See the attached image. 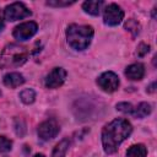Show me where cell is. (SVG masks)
I'll return each instance as SVG.
<instances>
[{
    "instance_id": "ffe728a7",
    "label": "cell",
    "mask_w": 157,
    "mask_h": 157,
    "mask_svg": "<svg viewBox=\"0 0 157 157\" xmlns=\"http://www.w3.org/2000/svg\"><path fill=\"white\" fill-rule=\"evenodd\" d=\"M75 1H58V0H53V1H47V5L49 6H55V7H60V6H70L72 5Z\"/></svg>"
},
{
    "instance_id": "6da1fadb",
    "label": "cell",
    "mask_w": 157,
    "mask_h": 157,
    "mask_svg": "<svg viewBox=\"0 0 157 157\" xmlns=\"http://www.w3.org/2000/svg\"><path fill=\"white\" fill-rule=\"evenodd\" d=\"M132 126L126 119H114L102 130V144L105 153L112 155L118 146L131 134Z\"/></svg>"
},
{
    "instance_id": "ba28073f",
    "label": "cell",
    "mask_w": 157,
    "mask_h": 157,
    "mask_svg": "<svg viewBox=\"0 0 157 157\" xmlns=\"http://www.w3.org/2000/svg\"><path fill=\"white\" fill-rule=\"evenodd\" d=\"M59 130H60V128L55 120H45L38 126L37 132H38V136L40 140L48 141V140H52L53 137H55L58 135Z\"/></svg>"
},
{
    "instance_id": "44dd1931",
    "label": "cell",
    "mask_w": 157,
    "mask_h": 157,
    "mask_svg": "<svg viewBox=\"0 0 157 157\" xmlns=\"http://www.w3.org/2000/svg\"><path fill=\"white\" fill-rule=\"evenodd\" d=\"M148 52H150V45H148V44L141 43V44L139 45V48H137V55H139V56H144V55H146Z\"/></svg>"
},
{
    "instance_id": "30bf717a",
    "label": "cell",
    "mask_w": 157,
    "mask_h": 157,
    "mask_svg": "<svg viewBox=\"0 0 157 157\" xmlns=\"http://www.w3.org/2000/svg\"><path fill=\"white\" fill-rule=\"evenodd\" d=\"M125 75L129 80H132V81H139L144 77L145 75V67L142 64L140 63H135V64H131L129 65L126 69H125Z\"/></svg>"
},
{
    "instance_id": "8fae6325",
    "label": "cell",
    "mask_w": 157,
    "mask_h": 157,
    "mask_svg": "<svg viewBox=\"0 0 157 157\" xmlns=\"http://www.w3.org/2000/svg\"><path fill=\"white\" fill-rule=\"evenodd\" d=\"M25 82L23 76L20 72H9L4 76V85L10 88H16Z\"/></svg>"
},
{
    "instance_id": "5bb4252c",
    "label": "cell",
    "mask_w": 157,
    "mask_h": 157,
    "mask_svg": "<svg viewBox=\"0 0 157 157\" xmlns=\"http://www.w3.org/2000/svg\"><path fill=\"white\" fill-rule=\"evenodd\" d=\"M150 113H151V105H150L148 103H146V102H142V103H140L137 107L134 108L132 115L141 119V118L147 117Z\"/></svg>"
},
{
    "instance_id": "7402d4cb",
    "label": "cell",
    "mask_w": 157,
    "mask_h": 157,
    "mask_svg": "<svg viewBox=\"0 0 157 157\" xmlns=\"http://www.w3.org/2000/svg\"><path fill=\"white\" fill-rule=\"evenodd\" d=\"M4 28V17H2V13L0 11V31Z\"/></svg>"
},
{
    "instance_id": "9c48e42d",
    "label": "cell",
    "mask_w": 157,
    "mask_h": 157,
    "mask_svg": "<svg viewBox=\"0 0 157 157\" xmlns=\"http://www.w3.org/2000/svg\"><path fill=\"white\" fill-rule=\"evenodd\" d=\"M66 78V71L63 67H54L45 77V86L48 88H58L60 87Z\"/></svg>"
},
{
    "instance_id": "603a6c76",
    "label": "cell",
    "mask_w": 157,
    "mask_h": 157,
    "mask_svg": "<svg viewBox=\"0 0 157 157\" xmlns=\"http://www.w3.org/2000/svg\"><path fill=\"white\" fill-rule=\"evenodd\" d=\"M155 86H156V82H153V83L147 88V92H150V93H151V92H153V91H155Z\"/></svg>"
},
{
    "instance_id": "cb8c5ba5",
    "label": "cell",
    "mask_w": 157,
    "mask_h": 157,
    "mask_svg": "<svg viewBox=\"0 0 157 157\" xmlns=\"http://www.w3.org/2000/svg\"><path fill=\"white\" fill-rule=\"evenodd\" d=\"M33 157H45V156H44L43 153H37V155H34Z\"/></svg>"
},
{
    "instance_id": "ac0fdd59",
    "label": "cell",
    "mask_w": 157,
    "mask_h": 157,
    "mask_svg": "<svg viewBox=\"0 0 157 157\" xmlns=\"http://www.w3.org/2000/svg\"><path fill=\"white\" fill-rule=\"evenodd\" d=\"M12 148V141L5 136H0V152H9Z\"/></svg>"
},
{
    "instance_id": "277c9868",
    "label": "cell",
    "mask_w": 157,
    "mask_h": 157,
    "mask_svg": "<svg viewBox=\"0 0 157 157\" xmlns=\"http://www.w3.org/2000/svg\"><path fill=\"white\" fill-rule=\"evenodd\" d=\"M31 15H32V12L27 9V6L23 2H12V4L7 5L4 10V17L7 21L22 20Z\"/></svg>"
},
{
    "instance_id": "2e32d148",
    "label": "cell",
    "mask_w": 157,
    "mask_h": 157,
    "mask_svg": "<svg viewBox=\"0 0 157 157\" xmlns=\"http://www.w3.org/2000/svg\"><path fill=\"white\" fill-rule=\"evenodd\" d=\"M20 99L25 103V104H31L34 102L36 99V92L32 88H26L23 91H21L20 93Z\"/></svg>"
},
{
    "instance_id": "d6986e66",
    "label": "cell",
    "mask_w": 157,
    "mask_h": 157,
    "mask_svg": "<svg viewBox=\"0 0 157 157\" xmlns=\"http://www.w3.org/2000/svg\"><path fill=\"white\" fill-rule=\"evenodd\" d=\"M117 109L121 113H128V114H132L134 112V107L131 103H128V102H121V103H118L117 104Z\"/></svg>"
},
{
    "instance_id": "e0dca14e",
    "label": "cell",
    "mask_w": 157,
    "mask_h": 157,
    "mask_svg": "<svg viewBox=\"0 0 157 157\" xmlns=\"http://www.w3.org/2000/svg\"><path fill=\"white\" fill-rule=\"evenodd\" d=\"M124 27H125V29H126V31H129V32H130V33H131L134 37H136V36L140 33V29H141L140 23H139L137 21H135L134 18L128 20V21L125 22Z\"/></svg>"
},
{
    "instance_id": "4fadbf2b",
    "label": "cell",
    "mask_w": 157,
    "mask_h": 157,
    "mask_svg": "<svg viewBox=\"0 0 157 157\" xmlns=\"http://www.w3.org/2000/svg\"><path fill=\"white\" fill-rule=\"evenodd\" d=\"M146 155H147V150L142 144L132 145L126 151V157H146Z\"/></svg>"
},
{
    "instance_id": "9a60e30c",
    "label": "cell",
    "mask_w": 157,
    "mask_h": 157,
    "mask_svg": "<svg viewBox=\"0 0 157 157\" xmlns=\"http://www.w3.org/2000/svg\"><path fill=\"white\" fill-rule=\"evenodd\" d=\"M67 147H69V140L67 139L60 141L54 147V151L52 153V157H65V152H66Z\"/></svg>"
},
{
    "instance_id": "7c38bea8",
    "label": "cell",
    "mask_w": 157,
    "mask_h": 157,
    "mask_svg": "<svg viewBox=\"0 0 157 157\" xmlns=\"http://www.w3.org/2000/svg\"><path fill=\"white\" fill-rule=\"evenodd\" d=\"M103 5H104V2L101 0H90V1H85L82 4V9L85 10V12H87L92 16H97V15H99Z\"/></svg>"
},
{
    "instance_id": "8992f818",
    "label": "cell",
    "mask_w": 157,
    "mask_h": 157,
    "mask_svg": "<svg viewBox=\"0 0 157 157\" xmlns=\"http://www.w3.org/2000/svg\"><path fill=\"white\" fill-rule=\"evenodd\" d=\"M97 85L99 86V88L102 91L112 93V92L117 91L119 87V77L114 72L107 71V72H103L97 78Z\"/></svg>"
},
{
    "instance_id": "d4e9b609",
    "label": "cell",
    "mask_w": 157,
    "mask_h": 157,
    "mask_svg": "<svg viewBox=\"0 0 157 157\" xmlns=\"http://www.w3.org/2000/svg\"><path fill=\"white\" fill-rule=\"evenodd\" d=\"M0 94H1V92H0Z\"/></svg>"
},
{
    "instance_id": "3957f363",
    "label": "cell",
    "mask_w": 157,
    "mask_h": 157,
    "mask_svg": "<svg viewBox=\"0 0 157 157\" xmlns=\"http://www.w3.org/2000/svg\"><path fill=\"white\" fill-rule=\"evenodd\" d=\"M28 58L27 48L20 44H9L4 48L0 54V67L12 69L18 67L26 63Z\"/></svg>"
},
{
    "instance_id": "7a4b0ae2",
    "label": "cell",
    "mask_w": 157,
    "mask_h": 157,
    "mask_svg": "<svg viewBox=\"0 0 157 157\" xmlns=\"http://www.w3.org/2000/svg\"><path fill=\"white\" fill-rule=\"evenodd\" d=\"M93 28L87 25H70L66 29V39L71 48L76 50L86 49L93 38Z\"/></svg>"
},
{
    "instance_id": "5b68a950",
    "label": "cell",
    "mask_w": 157,
    "mask_h": 157,
    "mask_svg": "<svg viewBox=\"0 0 157 157\" xmlns=\"http://www.w3.org/2000/svg\"><path fill=\"white\" fill-rule=\"evenodd\" d=\"M124 18V11L117 4H109L104 9L103 21L108 26H117Z\"/></svg>"
},
{
    "instance_id": "52a82bcc",
    "label": "cell",
    "mask_w": 157,
    "mask_h": 157,
    "mask_svg": "<svg viewBox=\"0 0 157 157\" xmlns=\"http://www.w3.org/2000/svg\"><path fill=\"white\" fill-rule=\"evenodd\" d=\"M37 29H38L37 23L33 21H28V22H23L18 25L17 27H15L12 34L18 40H27L37 33Z\"/></svg>"
}]
</instances>
